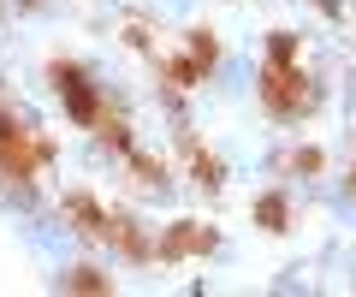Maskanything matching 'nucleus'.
Here are the masks:
<instances>
[{
  "instance_id": "6",
  "label": "nucleus",
  "mask_w": 356,
  "mask_h": 297,
  "mask_svg": "<svg viewBox=\"0 0 356 297\" xmlns=\"http://www.w3.org/2000/svg\"><path fill=\"white\" fill-rule=\"evenodd\" d=\"M65 214L77 220V232H83V238H102V244H107V220H113V214H102L89 196H65Z\"/></svg>"
},
{
  "instance_id": "1",
  "label": "nucleus",
  "mask_w": 356,
  "mask_h": 297,
  "mask_svg": "<svg viewBox=\"0 0 356 297\" xmlns=\"http://www.w3.org/2000/svg\"><path fill=\"white\" fill-rule=\"evenodd\" d=\"M261 102H267V113H280V119H297L309 107V83H303V72H297V42L285 36V30L273 36V48H267Z\"/></svg>"
},
{
  "instance_id": "2",
  "label": "nucleus",
  "mask_w": 356,
  "mask_h": 297,
  "mask_svg": "<svg viewBox=\"0 0 356 297\" xmlns=\"http://www.w3.org/2000/svg\"><path fill=\"white\" fill-rule=\"evenodd\" d=\"M48 155H54V149L42 137H30L18 119L0 113V179H6V184H30L42 167H48Z\"/></svg>"
},
{
  "instance_id": "9",
  "label": "nucleus",
  "mask_w": 356,
  "mask_h": 297,
  "mask_svg": "<svg viewBox=\"0 0 356 297\" xmlns=\"http://www.w3.org/2000/svg\"><path fill=\"white\" fill-rule=\"evenodd\" d=\"M350 191H356V172H350Z\"/></svg>"
},
{
  "instance_id": "3",
  "label": "nucleus",
  "mask_w": 356,
  "mask_h": 297,
  "mask_svg": "<svg viewBox=\"0 0 356 297\" xmlns=\"http://www.w3.org/2000/svg\"><path fill=\"white\" fill-rule=\"evenodd\" d=\"M54 90L65 95V107H72V119H83V125H102V95H95V83H89V72L83 65H72V60H60L54 65Z\"/></svg>"
},
{
  "instance_id": "8",
  "label": "nucleus",
  "mask_w": 356,
  "mask_h": 297,
  "mask_svg": "<svg viewBox=\"0 0 356 297\" xmlns=\"http://www.w3.org/2000/svg\"><path fill=\"white\" fill-rule=\"evenodd\" d=\"M261 226L267 232H285V196H261Z\"/></svg>"
},
{
  "instance_id": "4",
  "label": "nucleus",
  "mask_w": 356,
  "mask_h": 297,
  "mask_svg": "<svg viewBox=\"0 0 356 297\" xmlns=\"http://www.w3.org/2000/svg\"><path fill=\"white\" fill-rule=\"evenodd\" d=\"M220 60V48H214V36L208 30H191V48H184V60H172L166 65V78H172V90H191V83H202L208 78V65Z\"/></svg>"
},
{
  "instance_id": "7",
  "label": "nucleus",
  "mask_w": 356,
  "mask_h": 297,
  "mask_svg": "<svg viewBox=\"0 0 356 297\" xmlns=\"http://www.w3.org/2000/svg\"><path fill=\"white\" fill-rule=\"evenodd\" d=\"M65 285H72V291H113V280H107V273H95V268H77Z\"/></svg>"
},
{
  "instance_id": "5",
  "label": "nucleus",
  "mask_w": 356,
  "mask_h": 297,
  "mask_svg": "<svg viewBox=\"0 0 356 297\" xmlns=\"http://www.w3.org/2000/svg\"><path fill=\"white\" fill-rule=\"evenodd\" d=\"M202 250H214V232H202V226H172L166 232V244H161V256H202Z\"/></svg>"
}]
</instances>
